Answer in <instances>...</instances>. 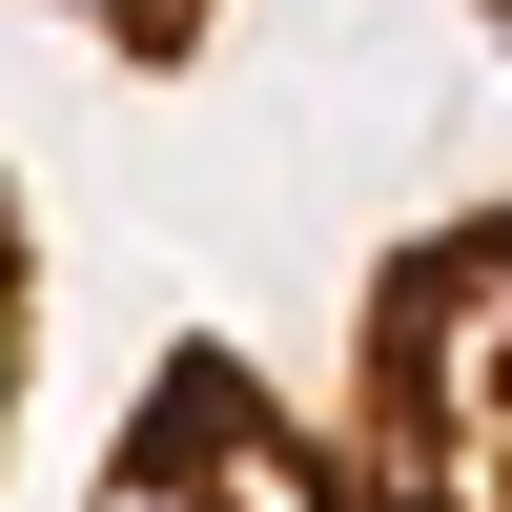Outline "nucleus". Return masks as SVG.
Returning <instances> with one entry per match:
<instances>
[{
	"label": "nucleus",
	"mask_w": 512,
	"mask_h": 512,
	"mask_svg": "<svg viewBox=\"0 0 512 512\" xmlns=\"http://www.w3.org/2000/svg\"><path fill=\"white\" fill-rule=\"evenodd\" d=\"M349 512H512V205H451L349 308Z\"/></svg>",
	"instance_id": "f257e3e1"
},
{
	"label": "nucleus",
	"mask_w": 512,
	"mask_h": 512,
	"mask_svg": "<svg viewBox=\"0 0 512 512\" xmlns=\"http://www.w3.org/2000/svg\"><path fill=\"white\" fill-rule=\"evenodd\" d=\"M82 512H349V451H328L246 349H164Z\"/></svg>",
	"instance_id": "f03ea898"
},
{
	"label": "nucleus",
	"mask_w": 512,
	"mask_h": 512,
	"mask_svg": "<svg viewBox=\"0 0 512 512\" xmlns=\"http://www.w3.org/2000/svg\"><path fill=\"white\" fill-rule=\"evenodd\" d=\"M21 390H41V246H21V185H0V451H21Z\"/></svg>",
	"instance_id": "7ed1b4c3"
},
{
	"label": "nucleus",
	"mask_w": 512,
	"mask_h": 512,
	"mask_svg": "<svg viewBox=\"0 0 512 512\" xmlns=\"http://www.w3.org/2000/svg\"><path fill=\"white\" fill-rule=\"evenodd\" d=\"M41 21L123 41V62H205V21H226V0H41Z\"/></svg>",
	"instance_id": "20e7f679"
},
{
	"label": "nucleus",
	"mask_w": 512,
	"mask_h": 512,
	"mask_svg": "<svg viewBox=\"0 0 512 512\" xmlns=\"http://www.w3.org/2000/svg\"><path fill=\"white\" fill-rule=\"evenodd\" d=\"M492 21H512V0H492Z\"/></svg>",
	"instance_id": "39448f33"
}]
</instances>
